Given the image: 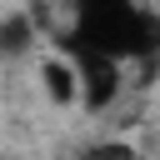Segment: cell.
<instances>
[{"label": "cell", "instance_id": "1", "mask_svg": "<svg viewBox=\"0 0 160 160\" xmlns=\"http://www.w3.org/2000/svg\"><path fill=\"white\" fill-rule=\"evenodd\" d=\"M60 40L80 45V50H95L115 65L150 60V55H160V15L145 10V5H130V0H90V5L75 10L70 30Z\"/></svg>", "mask_w": 160, "mask_h": 160}, {"label": "cell", "instance_id": "2", "mask_svg": "<svg viewBox=\"0 0 160 160\" xmlns=\"http://www.w3.org/2000/svg\"><path fill=\"white\" fill-rule=\"evenodd\" d=\"M60 60L75 70V85H80V105L85 110H105L115 95H120V65L95 55V50H80V45H65L60 40Z\"/></svg>", "mask_w": 160, "mask_h": 160}, {"label": "cell", "instance_id": "3", "mask_svg": "<svg viewBox=\"0 0 160 160\" xmlns=\"http://www.w3.org/2000/svg\"><path fill=\"white\" fill-rule=\"evenodd\" d=\"M40 80H45V90H50V100H55V105H75V100H80V85H75V70H70L65 60H45Z\"/></svg>", "mask_w": 160, "mask_h": 160}, {"label": "cell", "instance_id": "4", "mask_svg": "<svg viewBox=\"0 0 160 160\" xmlns=\"http://www.w3.org/2000/svg\"><path fill=\"white\" fill-rule=\"evenodd\" d=\"M35 40V20L30 15H5L0 20V55H25Z\"/></svg>", "mask_w": 160, "mask_h": 160}, {"label": "cell", "instance_id": "5", "mask_svg": "<svg viewBox=\"0 0 160 160\" xmlns=\"http://www.w3.org/2000/svg\"><path fill=\"white\" fill-rule=\"evenodd\" d=\"M80 160H145V155L135 145H125V140H100V145H85Z\"/></svg>", "mask_w": 160, "mask_h": 160}]
</instances>
